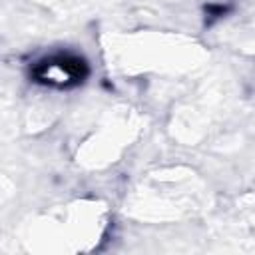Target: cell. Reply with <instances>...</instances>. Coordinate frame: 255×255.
Returning <instances> with one entry per match:
<instances>
[{"mask_svg": "<svg viewBox=\"0 0 255 255\" xmlns=\"http://www.w3.org/2000/svg\"><path fill=\"white\" fill-rule=\"evenodd\" d=\"M86 64L82 58L72 54H52L48 58H42L34 64L32 76L46 86L52 88H70L84 80L86 76Z\"/></svg>", "mask_w": 255, "mask_h": 255, "instance_id": "cell-1", "label": "cell"}]
</instances>
